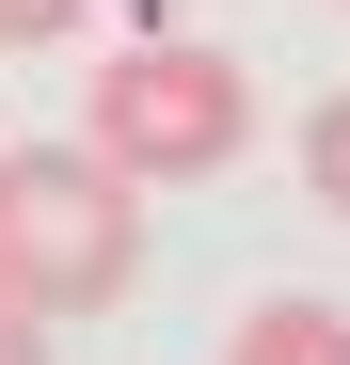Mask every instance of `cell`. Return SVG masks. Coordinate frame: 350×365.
<instances>
[{
    "mask_svg": "<svg viewBox=\"0 0 350 365\" xmlns=\"http://www.w3.org/2000/svg\"><path fill=\"white\" fill-rule=\"evenodd\" d=\"M144 270V191L96 143H0V286L32 318H96Z\"/></svg>",
    "mask_w": 350,
    "mask_h": 365,
    "instance_id": "6da1fadb",
    "label": "cell"
},
{
    "mask_svg": "<svg viewBox=\"0 0 350 365\" xmlns=\"http://www.w3.org/2000/svg\"><path fill=\"white\" fill-rule=\"evenodd\" d=\"M80 143L128 175V191H191V175H223V159L255 143V80L223 64L207 32H128V48L96 64Z\"/></svg>",
    "mask_w": 350,
    "mask_h": 365,
    "instance_id": "7a4b0ae2",
    "label": "cell"
},
{
    "mask_svg": "<svg viewBox=\"0 0 350 365\" xmlns=\"http://www.w3.org/2000/svg\"><path fill=\"white\" fill-rule=\"evenodd\" d=\"M223 365H350V302H303V286H286V302H255V318H239V349H223Z\"/></svg>",
    "mask_w": 350,
    "mask_h": 365,
    "instance_id": "3957f363",
    "label": "cell"
},
{
    "mask_svg": "<svg viewBox=\"0 0 350 365\" xmlns=\"http://www.w3.org/2000/svg\"><path fill=\"white\" fill-rule=\"evenodd\" d=\"M303 191L350 222V96H319V111H303Z\"/></svg>",
    "mask_w": 350,
    "mask_h": 365,
    "instance_id": "277c9868",
    "label": "cell"
},
{
    "mask_svg": "<svg viewBox=\"0 0 350 365\" xmlns=\"http://www.w3.org/2000/svg\"><path fill=\"white\" fill-rule=\"evenodd\" d=\"M96 32V0H0V48H16V64H32V48H80Z\"/></svg>",
    "mask_w": 350,
    "mask_h": 365,
    "instance_id": "5b68a950",
    "label": "cell"
},
{
    "mask_svg": "<svg viewBox=\"0 0 350 365\" xmlns=\"http://www.w3.org/2000/svg\"><path fill=\"white\" fill-rule=\"evenodd\" d=\"M0 365H48V318H32L16 286H0Z\"/></svg>",
    "mask_w": 350,
    "mask_h": 365,
    "instance_id": "8992f818",
    "label": "cell"
}]
</instances>
